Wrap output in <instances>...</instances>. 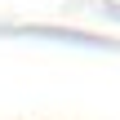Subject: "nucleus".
Masks as SVG:
<instances>
[]
</instances>
